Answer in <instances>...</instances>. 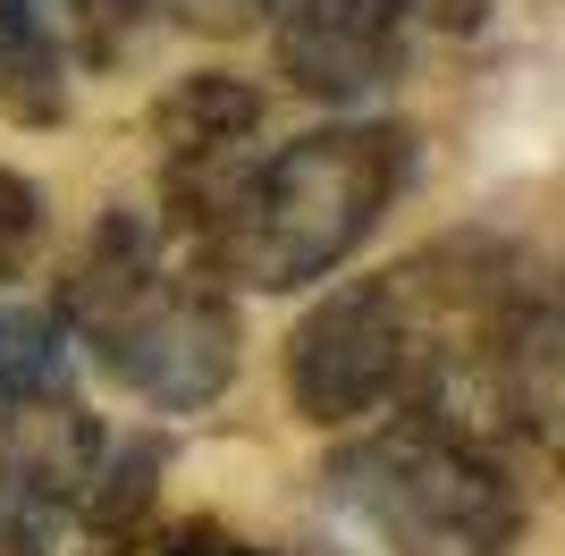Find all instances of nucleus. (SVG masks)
<instances>
[{
  "mask_svg": "<svg viewBox=\"0 0 565 556\" xmlns=\"http://www.w3.org/2000/svg\"><path fill=\"white\" fill-rule=\"evenodd\" d=\"M60 338H76L152 414H203L236 379L228 287L136 211H110L76 245L68 278H60Z\"/></svg>",
  "mask_w": 565,
  "mask_h": 556,
  "instance_id": "1",
  "label": "nucleus"
},
{
  "mask_svg": "<svg viewBox=\"0 0 565 556\" xmlns=\"http://www.w3.org/2000/svg\"><path fill=\"white\" fill-rule=\"evenodd\" d=\"M397 185H405L397 127H372V118L312 127V136L236 169V185L194 228V254L212 278H236L254 296H287V287L330 278L388 220Z\"/></svg>",
  "mask_w": 565,
  "mask_h": 556,
  "instance_id": "2",
  "label": "nucleus"
},
{
  "mask_svg": "<svg viewBox=\"0 0 565 556\" xmlns=\"http://www.w3.org/2000/svg\"><path fill=\"white\" fill-rule=\"evenodd\" d=\"M330 481H338V506L388 556H515L523 548L515 472L439 439L414 414L372 421L330 463Z\"/></svg>",
  "mask_w": 565,
  "mask_h": 556,
  "instance_id": "3",
  "label": "nucleus"
},
{
  "mask_svg": "<svg viewBox=\"0 0 565 556\" xmlns=\"http://www.w3.org/2000/svg\"><path fill=\"white\" fill-rule=\"evenodd\" d=\"M397 388H405V312L388 296V278L330 287L287 338V405L321 430H354V421L388 414Z\"/></svg>",
  "mask_w": 565,
  "mask_h": 556,
  "instance_id": "4",
  "label": "nucleus"
},
{
  "mask_svg": "<svg viewBox=\"0 0 565 556\" xmlns=\"http://www.w3.org/2000/svg\"><path fill=\"white\" fill-rule=\"evenodd\" d=\"M405 60L397 0H279V68L312 101H372Z\"/></svg>",
  "mask_w": 565,
  "mask_h": 556,
  "instance_id": "5",
  "label": "nucleus"
},
{
  "mask_svg": "<svg viewBox=\"0 0 565 556\" xmlns=\"http://www.w3.org/2000/svg\"><path fill=\"white\" fill-rule=\"evenodd\" d=\"M102 430L68 388H18L0 396V489L25 506H76L102 472Z\"/></svg>",
  "mask_w": 565,
  "mask_h": 556,
  "instance_id": "6",
  "label": "nucleus"
},
{
  "mask_svg": "<svg viewBox=\"0 0 565 556\" xmlns=\"http://www.w3.org/2000/svg\"><path fill=\"white\" fill-rule=\"evenodd\" d=\"M68 110V76H60V43L34 0H0V118L18 127H60Z\"/></svg>",
  "mask_w": 565,
  "mask_h": 556,
  "instance_id": "7",
  "label": "nucleus"
},
{
  "mask_svg": "<svg viewBox=\"0 0 565 556\" xmlns=\"http://www.w3.org/2000/svg\"><path fill=\"white\" fill-rule=\"evenodd\" d=\"M18 388H68V338L34 303H0V396Z\"/></svg>",
  "mask_w": 565,
  "mask_h": 556,
  "instance_id": "8",
  "label": "nucleus"
},
{
  "mask_svg": "<svg viewBox=\"0 0 565 556\" xmlns=\"http://www.w3.org/2000/svg\"><path fill=\"white\" fill-rule=\"evenodd\" d=\"M43 236H51V211H43V185L0 169V278H25L43 261Z\"/></svg>",
  "mask_w": 565,
  "mask_h": 556,
  "instance_id": "9",
  "label": "nucleus"
},
{
  "mask_svg": "<svg viewBox=\"0 0 565 556\" xmlns=\"http://www.w3.org/2000/svg\"><path fill=\"white\" fill-rule=\"evenodd\" d=\"M136 556H270V548H254V539H236V532H212V523H178V532H161Z\"/></svg>",
  "mask_w": 565,
  "mask_h": 556,
  "instance_id": "10",
  "label": "nucleus"
},
{
  "mask_svg": "<svg viewBox=\"0 0 565 556\" xmlns=\"http://www.w3.org/2000/svg\"><path fill=\"white\" fill-rule=\"evenodd\" d=\"M0 556H43V506L0 489Z\"/></svg>",
  "mask_w": 565,
  "mask_h": 556,
  "instance_id": "11",
  "label": "nucleus"
},
{
  "mask_svg": "<svg viewBox=\"0 0 565 556\" xmlns=\"http://www.w3.org/2000/svg\"><path fill=\"white\" fill-rule=\"evenodd\" d=\"M68 9H76V25H85V43H110L118 25H127V18H143L152 0H68Z\"/></svg>",
  "mask_w": 565,
  "mask_h": 556,
  "instance_id": "12",
  "label": "nucleus"
}]
</instances>
